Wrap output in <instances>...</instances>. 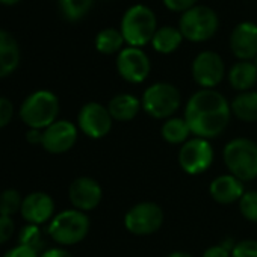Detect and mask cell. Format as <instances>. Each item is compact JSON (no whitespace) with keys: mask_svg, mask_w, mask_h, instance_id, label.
Masks as SVG:
<instances>
[{"mask_svg":"<svg viewBox=\"0 0 257 257\" xmlns=\"http://www.w3.org/2000/svg\"><path fill=\"white\" fill-rule=\"evenodd\" d=\"M143 110L155 119L171 118L182 104V94L173 83L158 82L150 85L141 98Z\"/></svg>","mask_w":257,"mask_h":257,"instance_id":"6","label":"cell"},{"mask_svg":"<svg viewBox=\"0 0 257 257\" xmlns=\"http://www.w3.org/2000/svg\"><path fill=\"white\" fill-rule=\"evenodd\" d=\"M143 109L141 100L128 92H121L113 95L107 103V110L112 116V119L119 122H127L135 119V116Z\"/></svg>","mask_w":257,"mask_h":257,"instance_id":"18","label":"cell"},{"mask_svg":"<svg viewBox=\"0 0 257 257\" xmlns=\"http://www.w3.org/2000/svg\"><path fill=\"white\" fill-rule=\"evenodd\" d=\"M165 219L162 207L155 201H141L124 215V227L135 236H150L162 227Z\"/></svg>","mask_w":257,"mask_h":257,"instance_id":"8","label":"cell"},{"mask_svg":"<svg viewBox=\"0 0 257 257\" xmlns=\"http://www.w3.org/2000/svg\"><path fill=\"white\" fill-rule=\"evenodd\" d=\"M237 203L240 215L246 221L257 224V191H245Z\"/></svg>","mask_w":257,"mask_h":257,"instance_id":"28","label":"cell"},{"mask_svg":"<svg viewBox=\"0 0 257 257\" xmlns=\"http://www.w3.org/2000/svg\"><path fill=\"white\" fill-rule=\"evenodd\" d=\"M20 213L28 224L41 225L53 219L55 201L46 192H32L23 198Z\"/></svg>","mask_w":257,"mask_h":257,"instance_id":"16","label":"cell"},{"mask_svg":"<svg viewBox=\"0 0 257 257\" xmlns=\"http://www.w3.org/2000/svg\"><path fill=\"white\" fill-rule=\"evenodd\" d=\"M17 2H20V0H0V4L4 5H16Z\"/></svg>","mask_w":257,"mask_h":257,"instance_id":"38","label":"cell"},{"mask_svg":"<svg viewBox=\"0 0 257 257\" xmlns=\"http://www.w3.org/2000/svg\"><path fill=\"white\" fill-rule=\"evenodd\" d=\"M41 254H38L37 251H34L32 248L29 246H25V245H17L14 248H11L10 251H7L4 254V257H40Z\"/></svg>","mask_w":257,"mask_h":257,"instance_id":"34","label":"cell"},{"mask_svg":"<svg viewBox=\"0 0 257 257\" xmlns=\"http://www.w3.org/2000/svg\"><path fill=\"white\" fill-rule=\"evenodd\" d=\"M209 194L218 204H231L240 200L245 194L243 182L231 174H222L215 177L209 185Z\"/></svg>","mask_w":257,"mask_h":257,"instance_id":"17","label":"cell"},{"mask_svg":"<svg viewBox=\"0 0 257 257\" xmlns=\"http://www.w3.org/2000/svg\"><path fill=\"white\" fill-rule=\"evenodd\" d=\"M59 113L58 97L47 89H40L28 95L20 107V118L29 128L44 131L53 124Z\"/></svg>","mask_w":257,"mask_h":257,"instance_id":"4","label":"cell"},{"mask_svg":"<svg viewBox=\"0 0 257 257\" xmlns=\"http://www.w3.org/2000/svg\"><path fill=\"white\" fill-rule=\"evenodd\" d=\"M192 77L201 89H215L225 76V64L219 53L213 50L200 52L192 61Z\"/></svg>","mask_w":257,"mask_h":257,"instance_id":"10","label":"cell"},{"mask_svg":"<svg viewBox=\"0 0 257 257\" xmlns=\"http://www.w3.org/2000/svg\"><path fill=\"white\" fill-rule=\"evenodd\" d=\"M183 118L192 135L213 140L227 128L231 118V106L216 89H198L188 98Z\"/></svg>","mask_w":257,"mask_h":257,"instance_id":"1","label":"cell"},{"mask_svg":"<svg viewBox=\"0 0 257 257\" xmlns=\"http://www.w3.org/2000/svg\"><path fill=\"white\" fill-rule=\"evenodd\" d=\"M19 242L20 245H25V246H29L32 248L34 251H37L38 254H43L44 251V237H43V233L40 230L38 225H34V224H28L26 227H23V230L20 231V236H19Z\"/></svg>","mask_w":257,"mask_h":257,"instance_id":"26","label":"cell"},{"mask_svg":"<svg viewBox=\"0 0 257 257\" xmlns=\"http://www.w3.org/2000/svg\"><path fill=\"white\" fill-rule=\"evenodd\" d=\"M89 227V218L85 212L77 209H67L53 216L47 231L56 243L70 246L82 242L86 237Z\"/></svg>","mask_w":257,"mask_h":257,"instance_id":"5","label":"cell"},{"mask_svg":"<svg viewBox=\"0 0 257 257\" xmlns=\"http://www.w3.org/2000/svg\"><path fill=\"white\" fill-rule=\"evenodd\" d=\"M158 29L156 14L150 7L143 4L127 8L119 25V31L125 44L138 49H143L146 44L152 43Z\"/></svg>","mask_w":257,"mask_h":257,"instance_id":"2","label":"cell"},{"mask_svg":"<svg viewBox=\"0 0 257 257\" xmlns=\"http://www.w3.org/2000/svg\"><path fill=\"white\" fill-rule=\"evenodd\" d=\"M23 198L19 191L16 189H5L0 192V215L4 216H13L22 210Z\"/></svg>","mask_w":257,"mask_h":257,"instance_id":"27","label":"cell"},{"mask_svg":"<svg viewBox=\"0 0 257 257\" xmlns=\"http://www.w3.org/2000/svg\"><path fill=\"white\" fill-rule=\"evenodd\" d=\"M112 121L113 119L107 110V106H103L97 101L83 104L77 115L79 128L91 140H101L109 135Z\"/></svg>","mask_w":257,"mask_h":257,"instance_id":"12","label":"cell"},{"mask_svg":"<svg viewBox=\"0 0 257 257\" xmlns=\"http://www.w3.org/2000/svg\"><path fill=\"white\" fill-rule=\"evenodd\" d=\"M161 134L162 138L173 146H183L192 135L186 119L180 116H171L165 119V122L161 127Z\"/></svg>","mask_w":257,"mask_h":257,"instance_id":"23","label":"cell"},{"mask_svg":"<svg viewBox=\"0 0 257 257\" xmlns=\"http://www.w3.org/2000/svg\"><path fill=\"white\" fill-rule=\"evenodd\" d=\"M167 10L173 13H186L197 5V0H162Z\"/></svg>","mask_w":257,"mask_h":257,"instance_id":"33","label":"cell"},{"mask_svg":"<svg viewBox=\"0 0 257 257\" xmlns=\"http://www.w3.org/2000/svg\"><path fill=\"white\" fill-rule=\"evenodd\" d=\"M94 44H95V49L103 55H113V53L118 55L124 49L122 46L125 44V41L121 35V31L107 28L97 34Z\"/></svg>","mask_w":257,"mask_h":257,"instance_id":"24","label":"cell"},{"mask_svg":"<svg viewBox=\"0 0 257 257\" xmlns=\"http://www.w3.org/2000/svg\"><path fill=\"white\" fill-rule=\"evenodd\" d=\"M77 127L68 119H56L43 131L41 147L52 155H62L71 150L77 141Z\"/></svg>","mask_w":257,"mask_h":257,"instance_id":"13","label":"cell"},{"mask_svg":"<svg viewBox=\"0 0 257 257\" xmlns=\"http://www.w3.org/2000/svg\"><path fill=\"white\" fill-rule=\"evenodd\" d=\"M215 159V152L209 140L191 138L179 150L177 161L180 168L189 176L203 174L210 168Z\"/></svg>","mask_w":257,"mask_h":257,"instance_id":"9","label":"cell"},{"mask_svg":"<svg viewBox=\"0 0 257 257\" xmlns=\"http://www.w3.org/2000/svg\"><path fill=\"white\" fill-rule=\"evenodd\" d=\"M222 159L228 174L240 182L257 179V143L249 138H234L222 150Z\"/></svg>","mask_w":257,"mask_h":257,"instance_id":"3","label":"cell"},{"mask_svg":"<svg viewBox=\"0 0 257 257\" xmlns=\"http://www.w3.org/2000/svg\"><path fill=\"white\" fill-rule=\"evenodd\" d=\"M26 140L32 146H41L43 144V131H38V128H29L26 134Z\"/></svg>","mask_w":257,"mask_h":257,"instance_id":"35","label":"cell"},{"mask_svg":"<svg viewBox=\"0 0 257 257\" xmlns=\"http://www.w3.org/2000/svg\"><path fill=\"white\" fill-rule=\"evenodd\" d=\"M231 257H257V240L243 239L236 242L231 249Z\"/></svg>","mask_w":257,"mask_h":257,"instance_id":"29","label":"cell"},{"mask_svg":"<svg viewBox=\"0 0 257 257\" xmlns=\"http://www.w3.org/2000/svg\"><path fill=\"white\" fill-rule=\"evenodd\" d=\"M165 257H192V254H189L186 251H173V252H170Z\"/></svg>","mask_w":257,"mask_h":257,"instance_id":"37","label":"cell"},{"mask_svg":"<svg viewBox=\"0 0 257 257\" xmlns=\"http://www.w3.org/2000/svg\"><path fill=\"white\" fill-rule=\"evenodd\" d=\"M20 64L17 40L5 29H0V79L13 74Z\"/></svg>","mask_w":257,"mask_h":257,"instance_id":"19","label":"cell"},{"mask_svg":"<svg viewBox=\"0 0 257 257\" xmlns=\"http://www.w3.org/2000/svg\"><path fill=\"white\" fill-rule=\"evenodd\" d=\"M234 243L231 242H222L218 245H212L209 246L204 252L203 257H231V249H233Z\"/></svg>","mask_w":257,"mask_h":257,"instance_id":"30","label":"cell"},{"mask_svg":"<svg viewBox=\"0 0 257 257\" xmlns=\"http://www.w3.org/2000/svg\"><path fill=\"white\" fill-rule=\"evenodd\" d=\"M40 257H74V255L64 248H50L46 249Z\"/></svg>","mask_w":257,"mask_h":257,"instance_id":"36","label":"cell"},{"mask_svg":"<svg viewBox=\"0 0 257 257\" xmlns=\"http://www.w3.org/2000/svg\"><path fill=\"white\" fill-rule=\"evenodd\" d=\"M16 231V224L10 216L0 215V245L8 242Z\"/></svg>","mask_w":257,"mask_h":257,"instance_id":"32","label":"cell"},{"mask_svg":"<svg viewBox=\"0 0 257 257\" xmlns=\"http://www.w3.org/2000/svg\"><path fill=\"white\" fill-rule=\"evenodd\" d=\"M227 77L233 89L239 92L251 91L257 83V67L252 61H237L228 70Z\"/></svg>","mask_w":257,"mask_h":257,"instance_id":"20","label":"cell"},{"mask_svg":"<svg viewBox=\"0 0 257 257\" xmlns=\"http://www.w3.org/2000/svg\"><path fill=\"white\" fill-rule=\"evenodd\" d=\"M254 64H255V67H257V58L254 59Z\"/></svg>","mask_w":257,"mask_h":257,"instance_id":"39","label":"cell"},{"mask_svg":"<svg viewBox=\"0 0 257 257\" xmlns=\"http://www.w3.org/2000/svg\"><path fill=\"white\" fill-rule=\"evenodd\" d=\"M219 28L218 14L206 5H195L182 14L179 29L185 40L191 43H203L210 40Z\"/></svg>","mask_w":257,"mask_h":257,"instance_id":"7","label":"cell"},{"mask_svg":"<svg viewBox=\"0 0 257 257\" xmlns=\"http://www.w3.org/2000/svg\"><path fill=\"white\" fill-rule=\"evenodd\" d=\"M94 0H59V8L62 16L68 22L82 20L92 8Z\"/></svg>","mask_w":257,"mask_h":257,"instance_id":"25","label":"cell"},{"mask_svg":"<svg viewBox=\"0 0 257 257\" xmlns=\"http://www.w3.org/2000/svg\"><path fill=\"white\" fill-rule=\"evenodd\" d=\"M14 115V106L7 97H0V128L7 127Z\"/></svg>","mask_w":257,"mask_h":257,"instance_id":"31","label":"cell"},{"mask_svg":"<svg viewBox=\"0 0 257 257\" xmlns=\"http://www.w3.org/2000/svg\"><path fill=\"white\" fill-rule=\"evenodd\" d=\"M231 113L243 121V122H255L257 121V92L255 91H245L239 92L233 101L230 103Z\"/></svg>","mask_w":257,"mask_h":257,"instance_id":"21","label":"cell"},{"mask_svg":"<svg viewBox=\"0 0 257 257\" xmlns=\"http://www.w3.org/2000/svg\"><path fill=\"white\" fill-rule=\"evenodd\" d=\"M183 35L180 32L179 28H173V26H162L156 31L153 40H152V46L158 53L162 55H170L173 52H176L182 41H183Z\"/></svg>","mask_w":257,"mask_h":257,"instance_id":"22","label":"cell"},{"mask_svg":"<svg viewBox=\"0 0 257 257\" xmlns=\"http://www.w3.org/2000/svg\"><path fill=\"white\" fill-rule=\"evenodd\" d=\"M68 198L74 209L86 213L100 204L103 198V189L95 179L82 176L71 182L68 188Z\"/></svg>","mask_w":257,"mask_h":257,"instance_id":"14","label":"cell"},{"mask_svg":"<svg viewBox=\"0 0 257 257\" xmlns=\"http://www.w3.org/2000/svg\"><path fill=\"white\" fill-rule=\"evenodd\" d=\"M116 71L128 83H143L152 70V62L147 53L138 47H124L116 55Z\"/></svg>","mask_w":257,"mask_h":257,"instance_id":"11","label":"cell"},{"mask_svg":"<svg viewBox=\"0 0 257 257\" xmlns=\"http://www.w3.org/2000/svg\"><path fill=\"white\" fill-rule=\"evenodd\" d=\"M230 50L239 61H252L257 58V25L242 22L234 26L230 35Z\"/></svg>","mask_w":257,"mask_h":257,"instance_id":"15","label":"cell"}]
</instances>
